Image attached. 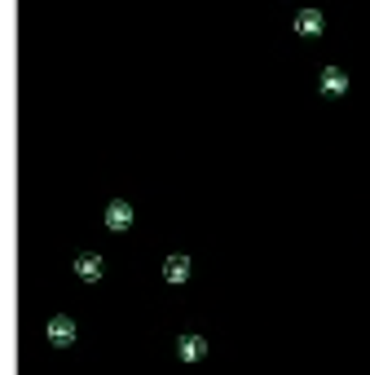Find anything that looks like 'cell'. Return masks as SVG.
<instances>
[{
  "mask_svg": "<svg viewBox=\"0 0 370 375\" xmlns=\"http://www.w3.org/2000/svg\"><path fill=\"white\" fill-rule=\"evenodd\" d=\"M322 89H326V93H344V89H349V76H344L340 67H326V71H322Z\"/></svg>",
  "mask_w": 370,
  "mask_h": 375,
  "instance_id": "3",
  "label": "cell"
},
{
  "mask_svg": "<svg viewBox=\"0 0 370 375\" xmlns=\"http://www.w3.org/2000/svg\"><path fill=\"white\" fill-rule=\"evenodd\" d=\"M128 221H133V208H128V203H111V208H106V225L111 229H124Z\"/></svg>",
  "mask_w": 370,
  "mask_h": 375,
  "instance_id": "4",
  "label": "cell"
},
{
  "mask_svg": "<svg viewBox=\"0 0 370 375\" xmlns=\"http://www.w3.org/2000/svg\"><path fill=\"white\" fill-rule=\"evenodd\" d=\"M322 27H326V18H322L317 9H300V14H295V31L300 35H322Z\"/></svg>",
  "mask_w": 370,
  "mask_h": 375,
  "instance_id": "1",
  "label": "cell"
},
{
  "mask_svg": "<svg viewBox=\"0 0 370 375\" xmlns=\"http://www.w3.org/2000/svg\"><path fill=\"white\" fill-rule=\"evenodd\" d=\"M75 274H80V278H98V274H102V261H98V256H80V261H75Z\"/></svg>",
  "mask_w": 370,
  "mask_h": 375,
  "instance_id": "7",
  "label": "cell"
},
{
  "mask_svg": "<svg viewBox=\"0 0 370 375\" xmlns=\"http://www.w3.org/2000/svg\"><path fill=\"white\" fill-rule=\"evenodd\" d=\"M203 354H207L203 335H181V358H185V362H194V358H203Z\"/></svg>",
  "mask_w": 370,
  "mask_h": 375,
  "instance_id": "6",
  "label": "cell"
},
{
  "mask_svg": "<svg viewBox=\"0 0 370 375\" xmlns=\"http://www.w3.org/2000/svg\"><path fill=\"white\" fill-rule=\"evenodd\" d=\"M49 340L53 345H71V340H75V322H71V318H53L49 322Z\"/></svg>",
  "mask_w": 370,
  "mask_h": 375,
  "instance_id": "2",
  "label": "cell"
},
{
  "mask_svg": "<svg viewBox=\"0 0 370 375\" xmlns=\"http://www.w3.org/2000/svg\"><path fill=\"white\" fill-rule=\"evenodd\" d=\"M163 274H168V283H185V278H189V261L185 256H168Z\"/></svg>",
  "mask_w": 370,
  "mask_h": 375,
  "instance_id": "5",
  "label": "cell"
}]
</instances>
